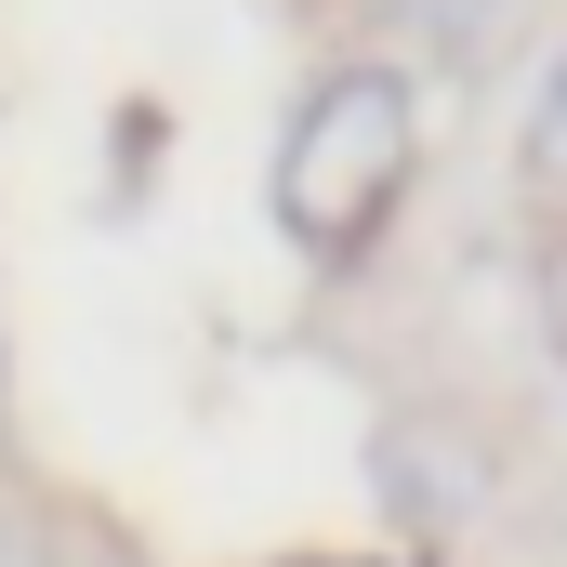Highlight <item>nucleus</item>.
<instances>
[{
	"instance_id": "nucleus-1",
	"label": "nucleus",
	"mask_w": 567,
	"mask_h": 567,
	"mask_svg": "<svg viewBox=\"0 0 567 567\" xmlns=\"http://www.w3.org/2000/svg\"><path fill=\"white\" fill-rule=\"evenodd\" d=\"M410 158H423L410 80H396V66H330V80L290 106V133H278V225L317 265H343V251L396 212Z\"/></svg>"
},
{
	"instance_id": "nucleus-2",
	"label": "nucleus",
	"mask_w": 567,
	"mask_h": 567,
	"mask_svg": "<svg viewBox=\"0 0 567 567\" xmlns=\"http://www.w3.org/2000/svg\"><path fill=\"white\" fill-rule=\"evenodd\" d=\"M528 198L567 225V53H555V80H542V106H528Z\"/></svg>"
},
{
	"instance_id": "nucleus-3",
	"label": "nucleus",
	"mask_w": 567,
	"mask_h": 567,
	"mask_svg": "<svg viewBox=\"0 0 567 567\" xmlns=\"http://www.w3.org/2000/svg\"><path fill=\"white\" fill-rule=\"evenodd\" d=\"M410 13H423L435 40H475V27H488V13H502V0H410Z\"/></svg>"
},
{
	"instance_id": "nucleus-4",
	"label": "nucleus",
	"mask_w": 567,
	"mask_h": 567,
	"mask_svg": "<svg viewBox=\"0 0 567 567\" xmlns=\"http://www.w3.org/2000/svg\"><path fill=\"white\" fill-rule=\"evenodd\" d=\"M542 317H555V343H567V238L542 251Z\"/></svg>"
}]
</instances>
